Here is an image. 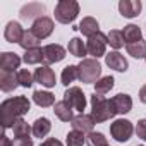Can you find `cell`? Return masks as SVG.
Listing matches in <instances>:
<instances>
[{
  "label": "cell",
  "mask_w": 146,
  "mask_h": 146,
  "mask_svg": "<svg viewBox=\"0 0 146 146\" xmlns=\"http://www.w3.org/2000/svg\"><path fill=\"white\" fill-rule=\"evenodd\" d=\"M64 58H65V48H64L62 45L50 43V45L43 46V64H45V65L62 62Z\"/></svg>",
  "instance_id": "8"
},
{
  "label": "cell",
  "mask_w": 146,
  "mask_h": 146,
  "mask_svg": "<svg viewBox=\"0 0 146 146\" xmlns=\"http://www.w3.org/2000/svg\"><path fill=\"white\" fill-rule=\"evenodd\" d=\"M86 143H88V146H108V141H107L105 134H102V132H95V131L88 134Z\"/></svg>",
  "instance_id": "33"
},
{
  "label": "cell",
  "mask_w": 146,
  "mask_h": 146,
  "mask_svg": "<svg viewBox=\"0 0 146 146\" xmlns=\"http://www.w3.org/2000/svg\"><path fill=\"white\" fill-rule=\"evenodd\" d=\"M53 14L60 24H72L79 14V4L76 0H60L55 5Z\"/></svg>",
  "instance_id": "4"
},
{
  "label": "cell",
  "mask_w": 146,
  "mask_h": 146,
  "mask_svg": "<svg viewBox=\"0 0 146 146\" xmlns=\"http://www.w3.org/2000/svg\"><path fill=\"white\" fill-rule=\"evenodd\" d=\"M107 38H108V45H110L112 48H115V52H117L119 48H122L124 43H125V41H124V35H122V31H119V29L108 31Z\"/></svg>",
  "instance_id": "32"
},
{
  "label": "cell",
  "mask_w": 146,
  "mask_h": 146,
  "mask_svg": "<svg viewBox=\"0 0 146 146\" xmlns=\"http://www.w3.org/2000/svg\"><path fill=\"white\" fill-rule=\"evenodd\" d=\"M45 12V5H41V4H28V5H24L23 9H21V17L23 19H31V17H41L40 14H43Z\"/></svg>",
  "instance_id": "24"
},
{
  "label": "cell",
  "mask_w": 146,
  "mask_h": 146,
  "mask_svg": "<svg viewBox=\"0 0 146 146\" xmlns=\"http://www.w3.org/2000/svg\"><path fill=\"white\" fill-rule=\"evenodd\" d=\"M52 131V122L46 117H38L33 124V136L35 137H45L48 132Z\"/></svg>",
  "instance_id": "20"
},
{
  "label": "cell",
  "mask_w": 146,
  "mask_h": 146,
  "mask_svg": "<svg viewBox=\"0 0 146 146\" xmlns=\"http://www.w3.org/2000/svg\"><path fill=\"white\" fill-rule=\"evenodd\" d=\"M14 146H33V141H31V137H28V139H14Z\"/></svg>",
  "instance_id": "37"
},
{
  "label": "cell",
  "mask_w": 146,
  "mask_h": 146,
  "mask_svg": "<svg viewBox=\"0 0 146 146\" xmlns=\"http://www.w3.org/2000/svg\"><path fill=\"white\" fill-rule=\"evenodd\" d=\"M72 131H79V132H93V127H95V119L91 117V115H88V113H79V115H76L74 119H72Z\"/></svg>",
  "instance_id": "12"
},
{
  "label": "cell",
  "mask_w": 146,
  "mask_h": 146,
  "mask_svg": "<svg viewBox=\"0 0 146 146\" xmlns=\"http://www.w3.org/2000/svg\"><path fill=\"white\" fill-rule=\"evenodd\" d=\"M112 103H113V108L117 113H129L132 110V98L127 95V93H119L112 98Z\"/></svg>",
  "instance_id": "17"
},
{
  "label": "cell",
  "mask_w": 146,
  "mask_h": 146,
  "mask_svg": "<svg viewBox=\"0 0 146 146\" xmlns=\"http://www.w3.org/2000/svg\"><path fill=\"white\" fill-rule=\"evenodd\" d=\"M78 29L84 35V36H88V38H91L93 35H96V33H100V24H98V21L95 19V17H91V16H88V17H83V21L79 23V26H78Z\"/></svg>",
  "instance_id": "18"
},
{
  "label": "cell",
  "mask_w": 146,
  "mask_h": 146,
  "mask_svg": "<svg viewBox=\"0 0 146 146\" xmlns=\"http://www.w3.org/2000/svg\"><path fill=\"white\" fill-rule=\"evenodd\" d=\"M40 146H64L58 139H55V137H48V139H45Z\"/></svg>",
  "instance_id": "36"
},
{
  "label": "cell",
  "mask_w": 146,
  "mask_h": 146,
  "mask_svg": "<svg viewBox=\"0 0 146 146\" xmlns=\"http://www.w3.org/2000/svg\"><path fill=\"white\" fill-rule=\"evenodd\" d=\"M19 86V79L16 72L9 70H0V90L4 93H11Z\"/></svg>",
  "instance_id": "16"
},
{
  "label": "cell",
  "mask_w": 146,
  "mask_h": 146,
  "mask_svg": "<svg viewBox=\"0 0 146 146\" xmlns=\"http://www.w3.org/2000/svg\"><path fill=\"white\" fill-rule=\"evenodd\" d=\"M76 79H79V76H78V65H67V67H64L62 74H60V83L69 88V84H72Z\"/></svg>",
  "instance_id": "26"
},
{
  "label": "cell",
  "mask_w": 146,
  "mask_h": 146,
  "mask_svg": "<svg viewBox=\"0 0 146 146\" xmlns=\"http://www.w3.org/2000/svg\"><path fill=\"white\" fill-rule=\"evenodd\" d=\"M136 134H137V137H139V139L146 141V119H139V120H137Z\"/></svg>",
  "instance_id": "35"
},
{
  "label": "cell",
  "mask_w": 146,
  "mask_h": 146,
  "mask_svg": "<svg viewBox=\"0 0 146 146\" xmlns=\"http://www.w3.org/2000/svg\"><path fill=\"white\" fill-rule=\"evenodd\" d=\"M122 35H124V41H125L127 45H129V43H136V41H141V40H143L141 28H139V26H136V24H127V26H124Z\"/></svg>",
  "instance_id": "21"
},
{
  "label": "cell",
  "mask_w": 146,
  "mask_h": 146,
  "mask_svg": "<svg viewBox=\"0 0 146 146\" xmlns=\"http://www.w3.org/2000/svg\"><path fill=\"white\" fill-rule=\"evenodd\" d=\"M23 35H24V29H23V26H21L17 21H11V23H7L5 31H4V38H5V41H9V43H21Z\"/></svg>",
  "instance_id": "15"
},
{
  "label": "cell",
  "mask_w": 146,
  "mask_h": 146,
  "mask_svg": "<svg viewBox=\"0 0 146 146\" xmlns=\"http://www.w3.org/2000/svg\"><path fill=\"white\" fill-rule=\"evenodd\" d=\"M134 125L127 119H117L110 124V134L117 143H127L134 132Z\"/></svg>",
  "instance_id": "5"
},
{
  "label": "cell",
  "mask_w": 146,
  "mask_h": 146,
  "mask_svg": "<svg viewBox=\"0 0 146 146\" xmlns=\"http://www.w3.org/2000/svg\"><path fill=\"white\" fill-rule=\"evenodd\" d=\"M141 9H143V4L139 0H120L119 2V12L122 17H127V19L137 17Z\"/></svg>",
  "instance_id": "11"
},
{
  "label": "cell",
  "mask_w": 146,
  "mask_h": 146,
  "mask_svg": "<svg viewBox=\"0 0 146 146\" xmlns=\"http://www.w3.org/2000/svg\"><path fill=\"white\" fill-rule=\"evenodd\" d=\"M31 108V102L26 96H14L7 98L0 105V120L4 129H12L14 124L23 119Z\"/></svg>",
  "instance_id": "1"
},
{
  "label": "cell",
  "mask_w": 146,
  "mask_h": 146,
  "mask_svg": "<svg viewBox=\"0 0 146 146\" xmlns=\"http://www.w3.org/2000/svg\"><path fill=\"white\" fill-rule=\"evenodd\" d=\"M17 79H19V86H23V88H31L33 83H35V74H31L28 69H21V70L17 72Z\"/></svg>",
  "instance_id": "34"
},
{
  "label": "cell",
  "mask_w": 146,
  "mask_h": 146,
  "mask_svg": "<svg viewBox=\"0 0 146 146\" xmlns=\"http://www.w3.org/2000/svg\"><path fill=\"white\" fill-rule=\"evenodd\" d=\"M108 146H110V144H108Z\"/></svg>",
  "instance_id": "41"
},
{
  "label": "cell",
  "mask_w": 146,
  "mask_h": 146,
  "mask_svg": "<svg viewBox=\"0 0 146 146\" xmlns=\"http://www.w3.org/2000/svg\"><path fill=\"white\" fill-rule=\"evenodd\" d=\"M127 53L134 58H146V41L141 40V41H136V43H129L125 46Z\"/></svg>",
  "instance_id": "27"
},
{
  "label": "cell",
  "mask_w": 146,
  "mask_h": 146,
  "mask_svg": "<svg viewBox=\"0 0 146 146\" xmlns=\"http://www.w3.org/2000/svg\"><path fill=\"white\" fill-rule=\"evenodd\" d=\"M117 115L115 108H113V103H112V98H105L102 95H96L93 93L91 95V117L95 119L96 124H102V122H107L110 119H113Z\"/></svg>",
  "instance_id": "2"
},
{
  "label": "cell",
  "mask_w": 146,
  "mask_h": 146,
  "mask_svg": "<svg viewBox=\"0 0 146 146\" xmlns=\"http://www.w3.org/2000/svg\"><path fill=\"white\" fill-rule=\"evenodd\" d=\"M105 64H107L110 69L117 70V72H125V70L129 69L127 58H125L122 53H119V52H110V53H107V55H105Z\"/></svg>",
  "instance_id": "13"
},
{
  "label": "cell",
  "mask_w": 146,
  "mask_h": 146,
  "mask_svg": "<svg viewBox=\"0 0 146 146\" xmlns=\"http://www.w3.org/2000/svg\"><path fill=\"white\" fill-rule=\"evenodd\" d=\"M21 65V57L14 52H4L0 55V70H9V72H16V69H19Z\"/></svg>",
  "instance_id": "14"
},
{
  "label": "cell",
  "mask_w": 146,
  "mask_h": 146,
  "mask_svg": "<svg viewBox=\"0 0 146 146\" xmlns=\"http://www.w3.org/2000/svg\"><path fill=\"white\" fill-rule=\"evenodd\" d=\"M107 45H108V38L107 35H103L102 31L93 35L91 38H88L86 41V50H88V55H91L93 58H100V57H105L107 55Z\"/></svg>",
  "instance_id": "6"
},
{
  "label": "cell",
  "mask_w": 146,
  "mask_h": 146,
  "mask_svg": "<svg viewBox=\"0 0 146 146\" xmlns=\"http://www.w3.org/2000/svg\"><path fill=\"white\" fill-rule=\"evenodd\" d=\"M113 84H115V79H113L112 76H103V78L95 84V93L103 96V95L110 93V90L113 88Z\"/></svg>",
  "instance_id": "29"
},
{
  "label": "cell",
  "mask_w": 146,
  "mask_h": 146,
  "mask_svg": "<svg viewBox=\"0 0 146 146\" xmlns=\"http://www.w3.org/2000/svg\"><path fill=\"white\" fill-rule=\"evenodd\" d=\"M12 131H14V137H16V139H28L29 134L33 132V127H29V124H28L24 119H19V120L14 124Z\"/></svg>",
  "instance_id": "25"
},
{
  "label": "cell",
  "mask_w": 146,
  "mask_h": 146,
  "mask_svg": "<svg viewBox=\"0 0 146 146\" xmlns=\"http://www.w3.org/2000/svg\"><path fill=\"white\" fill-rule=\"evenodd\" d=\"M31 31L40 38V40H45L48 38L52 33H53V21L46 16H41L38 19L33 21V26H31Z\"/></svg>",
  "instance_id": "9"
},
{
  "label": "cell",
  "mask_w": 146,
  "mask_h": 146,
  "mask_svg": "<svg viewBox=\"0 0 146 146\" xmlns=\"http://www.w3.org/2000/svg\"><path fill=\"white\" fill-rule=\"evenodd\" d=\"M139 102L141 103H146V84L139 90Z\"/></svg>",
  "instance_id": "39"
},
{
  "label": "cell",
  "mask_w": 146,
  "mask_h": 146,
  "mask_svg": "<svg viewBox=\"0 0 146 146\" xmlns=\"http://www.w3.org/2000/svg\"><path fill=\"white\" fill-rule=\"evenodd\" d=\"M40 38L31 31V29H28V31H24V35H23V40H21V48H24V50H31V48H38V45H40Z\"/></svg>",
  "instance_id": "28"
},
{
  "label": "cell",
  "mask_w": 146,
  "mask_h": 146,
  "mask_svg": "<svg viewBox=\"0 0 146 146\" xmlns=\"http://www.w3.org/2000/svg\"><path fill=\"white\" fill-rule=\"evenodd\" d=\"M144 60H146V58H144Z\"/></svg>",
  "instance_id": "42"
},
{
  "label": "cell",
  "mask_w": 146,
  "mask_h": 146,
  "mask_svg": "<svg viewBox=\"0 0 146 146\" xmlns=\"http://www.w3.org/2000/svg\"><path fill=\"white\" fill-rule=\"evenodd\" d=\"M84 143H86L84 132L70 131V132H67V136H65V144H67V146H83Z\"/></svg>",
  "instance_id": "31"
},
{
  "label": "cell",
  "mask_w": 146,
  "mask_h": 146,
  "mask_svg": "<svg viewBox=\"0 0 146 146\" xmlns=\"http://www.w3.org/2000/svg\"><path fill=\"white\" fill-rule=\"evenodd\" d=\"M33 102H35L38 107H43V108L52 107V105L57 103V102H55V95L50 93V91H43V90H36V91L33 93Z\"/></svg>",
  "instance_id": "19"
},
{
  "label": "cell",
  "mask_w": 146,
  "mask_h": 146,
  "mask_svg": "<svg viewBox=\"0 0 146 146\" xmlns=\"http://www.w3.org/2000/svg\"><path fill=\"white\" fill-rule=\"evenodd\" d=\"M35 81L40 83L45 88H53L57 84V78H55V72L48 67V65H41L35 70Z\"/></svg>",
  "instance_id": "10"
},
{
  "label": "cell",
  "mask_w": 146,
  "mask_h": 146,
  "mask_svg": "<svg viewBox=\"0 0 146 146\" xmlns=\"http://www.w3.org/2000/svg\"><path fill=\"white\" fill-rule=\"evenodd\" d=\"M0 146H14V141H11L5 134H2V137H0Z\"/></svg>",
  "instance_id": "38"
},
{
  "label": "cell",
  "mask_w": 146,
  "mask_h": 146,
  "mask_svg": "<svg viewBox=\"0 0 146 146\" xmlns=\"http://www.w3.org/2000/svg\"><path fill=\"white\" fill-rule=\"evenodd\" d=\"M78 76L84 84H96L102 79V64L96 58H84L78 64Z\"/></svg>",
  "instance_id": "3"
},
{
  "label": "cell",
  "mask_w": 146,
  "mask_h": 146,
  "mask_svg": "<svg viewBox=\"0 0 146 146\" xmlns=\"http://www.w3.org/2000/svg\"><path fill=\"white\" fill-rule=\"evenodd\" d=\"M137 146H143V144H137Z\"/></svg>",
  "instance_id": "40"
},
{
  "label": "cell",
  "mask_w": 146,
  "mask_h": 146,
  "mask_svg": "<svg viewBox=\"0 0 146 146\" xmlns=\"http://www.w3.org/2000/svg\"><path fill=\"white\" fill-rule=\"evenodd\" d=\"M53 112L55 115L62 120V122H72V119H74V113H72V108L62 100V102H57L53 105Z\"/></svg>",
  "instance_id": "22"
},
{
  "label": "cell",
  "mask_w": 146,
  "mask_h": 146,
  "mask_svg": "<svg viewBox=\"0 0 146 146\" xmlns=\"http://www.w3.org/2000/svg\"><path fill=\"white\" fill-rule=\"evenodd\" d=\"M23 60L28 64V65H35V64H40L43 62V48H31V50H26L24 52V57Z\"/></svg>",
  "instance_id": "30"
},
{
  "label": "cell",
  "mask_w": 146,
  "mask_h": 146,
  "mask_svg": "<svg viewBox=\"0 0 146 146\" xmlns=\"http://www.w3.org/2000/svg\"><path fill=\"white\" fill-rule=\"evenodd\" d=\"M64 102H65L72 110H78L79 113H84L83 110L86 108V95L83 93L81 88H78V86L67 88L65 93H64Z\"/></svg>",
  "instance_id": "7"
},
{
  "label": "cell",
  "mask_w": 146,
  "mask_h": 146,
  "mask_svg": "<svg viewBox=\"0 0 146 146\" xmlns=\"http://www.w3.org/2000/svg\"><path fill=\"white\" fill-rule=\"evenodd\" d=\"M67 50H69L70 55L79 57V58H83V60H84V55L88 53L86 45H84V41H83L81 38H72V40L69 41V45H67Z\"/></svg>",
  "instance_id": "23"
}]
</instances>
